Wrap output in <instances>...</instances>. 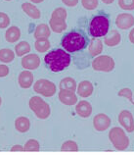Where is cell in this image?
Instances as JSON below:
<instances>
[{
    "label": "cell",
    "mask_w": 134,
    "mask_h": 156,
    "mask_svg": "<svg viewBox=\"0 0 134 156\" xmlns=\"http://www.w3.org/2000/svg\"><path fill=\"white\" fill-rule=\"evenodd\" d=\"M90 42L87 35L82 30H74L70 33L64 34L61 39V45L66 51L74 53L77 51H81L86 48Z\"/></svg>",
    "instance_id": "6da1fadb"
},
{
    "label": "cell",
    "mask_w": 134,
    "mask_h": 156,
    "mask_svg": "<svg viewBox=\"0 0 134 156\" xmlns=\"http://www.w3.org/2000/svg\"><path fill=\"white\" fill-rule=\"evenodd\" d=\"M44 61L52 72L59 73L70 66L71 57L65 49L59 48L48 52L44 57Z\"/></svg>",
    "instance_id": "7a4b0ae2"
},
{
    "label": "cell",
    "mask_w": 134,
    "mask_h": 156,
    "mask_svg": "<svg viewBox=\"0 0 134 156\" xmlns=\"http://www.w3.org/2000/svg\"><path fill=\"white\" fill-rule=\"evenodd\" d=\"M110 19L108 15L99 14L92 18L89 24L88 32L92 37H102L109 33Z\"/></svg>",
    "instance_id": "3957f363"
},
{
    "label": "cell",
    "mask_w": 134,
    "mask_h": 156,
    "mask_svg": "<svg viewBox=\"0 0 134 156\" xmlns=\"http://www.w3.org/2000/svg\"><path fill=\"white\" fill-rule=\"evenodd\" d=\"M109 140L114 145V147L119 151L125 150L129 146L128 136H126L123 129L120 127H115L111 129V131L109 132Z\"/></svg>",
    "instance_id": "277c9868"
},
{
    "label": "cell",
    "mask_w": 134,
    "mask_h": 156,
    "mask_svg": "<svg viewBox=\"0 0 134 156\" xmlns=\"http://www.w3.org/2000/svg\"><path fill=\"white\" fill-rule=\"evenodd\" d=\"M29 106L35 116L40 120L48 119L49 116L51 115V108L47 102L44 101L41 97L39 96H33L29 99Z\"/></svg>",
    "instance_id": "5b68a950"
},
{
    "label": "cell",
    "mask_w": 134,
    "mask_h": 156,
    "mask_svg": "<svg viewBox=\"0 0 134 156\" xmlns=\"http://www.w3.org/2000/svg\"><path fill=\"white\" fill-rule=\"evenodd\" d=\"M92 68L97 72L109 73L115 69V60L109 55H98L92 61Z\"/></svg>",
    "instance_id": "8992f818"
},
{
    "label": "cell",
    "mask_w": 134,
    "mask_h": 156,
    "mask_svg": "<svg viewBox=\"0 0 134 156\" xmlns=\"http://www.w3.org/2000/svg\"><path fill=\"white\" fill-rule=\"evenodd\" d=\"M33 90L40 95L45 97H51L56 93V84L45 79H40L33 84Z\"/></svg>",
    "instance_id": "52a82bcc"
},
{
    "label": "cell",
    "mask_w": 134,
    "mask_h": 156,
    "mask_svg": "<svg viewBox=\"0 0 134 156\" xmlns=\"http://www.w3.org/2000/svg\"><path fill=\"white\" fill-rule=\"evenodd\" d=\"M119 122L127 133L134 132V118L130 111L122 110L119 114Z\"/></svg>",
    "instance_id": "ba28073f"
},
{
    "label": "cell",
    "mask_w": 134,
    "mask_h": 156,
    "mask_svg": "<svg viewBox=\"0 0 134 156\" xmlns=\"http://www.w3.org/2000/svg\"><path fill=\"white\" fill-rule=\"evenodd\" d=\"M112 124V120L108 115L104 113L97 114L93 118V127L98 132H104L108 130Z\"/></svg>",
    "instance_id": "9c48e42d"
},
{
    "label": "cell",
    "mask_w": 134,
    "mask_h": 156,
    "mask_svg": "<svg viewBox=\"0 0 134 156\" xmlns=\"http://www.w3.org/2000/svg\"><path fill=\"white\" fill-rule=\"evenodd\" d=\"M115 26L119 30H128L134 27V16L129 13H122L117 16Z\"/></svg>",
    "instance_id": "30bf717a"
},
{
    "label": "cell",
    "mask_w": 134,
    "mask_h": 156,
    "mask_svg": "<svg viewBox=\"0 0 134 156\" xmlns=\"http://www.w3.org/2000/svg\"><path fill=\"white\" fill-rule=\"evenodd\" d=\"M58 97H59V100L62 103L67 106H71L77 103V95L73 90L60 88Z\"/></svg>",
    "instance_id": "8fae6325"
},
{
    "label": "cell",
    "mask_w": 134,
    "mask_h": 156,
    "mask_svg": "<svg viewBox=\"0 0 134 156\" xmlns=\"http://www.w3.org/2000/svg\"><path fill=\"white\" fill-rule=\"evenodd\" d=\"M22 66L26 70H35L40 66V58L36 54H29L23 57L22 59Z\"/></svg>",
    "instance_id": "7c38bea8"
},
{
    "label": "cell",
    "mask_w": 134,
    "mask_h": 156,
    "mask_svg": "<svg viewBox=\"0 0 134 156\" xmlns=\"http://www.w3.org/2000/svg\"><path fill=\"white\" fill-rule=\"evenodd\" d=\"M75 112L81 118H88L92 113V106L90 102L86 100H81L75 105Z\"/></svg>",
    "instance_id": "4fadbf2b"
},
{
    "label": "cell",
    "mask_w": 134,
    "mask_h": 156,
    "mask_svg": "<svg viewBox=\"0 0 134 156\" xmlns=\"http://www.w3.org/2000/svg\"><path fill=\"white\" fill-rule=\"evenodd\" d=\"M93 91H94V87L91 82L89 81H82L80 82L77 86V92L79 96L83 97V98H87V97L91 96Z\"/></svg>",
    "instance_id": "5bb4252c"
},
{
    "label": "cell",
    "mask_w": 134,
    "mask_h": 156,
    "mask_svg": "<svg viewBox=\"0 0 134 156\" xmlns=\"http://www.w3.org/2000/svg\"><path fill=\"white\" fill-rule=\"evenodd\" d=\"M49 27H50L51 30H53L56 34H61L64 30H67V23L65 19L57 17H51L49 20Z\"/></svg>",
    "instance_id": "9a60e30c"
},
{
    "label": "cell",
    "mask_w": 134,
    "mask_h": 156,
    "mask_svg": "<svg viewBox=\"0 0 134 156\" xmlns=\"http://www.w3.org/2000/svg\"><path fill=\"white\" fill-rule=\"evenodd\" d=\"M120 41H122V35H120V34L115 30L109 32L104 37V43L107 46H110V47L119 45Z\"/></svg>",
    "instance_id": "2e32d148"
},
{
    "label": "cell",
    "mask_w": 134,
    "mask_h": 156,
    "mask_svg": "<svg viewBox=\"0 0 134 156\" xmlns=\"http://www.w3.org/2000/svg\"><path fill=\"white\" fill-rule=\"evenodd\" d=\"M18 82L22 88H29L33 86V75L32 72H29V70H26L21 72L18 78Z\"/></svg>",
    "instance_id": "e0dca14e"
},
{
    "label": "cell",
    "mask_w": 134,
    "mask_h": 156,
    "mask_svg": "<svg viewBox=\"0 0 134 156\" xmlns=\"http://www.w3.org/2000/svg\"><path fill=\"white\" fill-rule=\"evenodd\" d=\"M22 9H23V11L29 18H32V19L37 20L41 17V12H40V10L30 2H25L22 4Z\"/></svg>",
    "instance_id": "ac0fdd59"
},
{
    "label": "cell",
    "mask_w": 134,
    "mask_h": 156,
    "mask_svg": "<svg viewBox=\"0 0 134 156\" xmlns=\"http://www.w3.org/2000/svg\"><path fill=\"white\" fill-rule=\"evenodd\" d=\"M103 51V41L99 37H93L88 44V52L92 57L100 55Z\"/></svg>",
    "instance_id": "d6986e66"
},
{
    "label": "cell",
    "mask_w": 134,
    "mask_h": 156,
    "mask_svg": "<svg viewBox=\"0 0 134 156\" xmlns=\"http://www.w3.org/2000/svg\"><path fill=\"white\" fill-rule=\"evenodd\" d=\"M21 37V30L16 26L10 27L5 33V38L8 42L14 43L17 41H19Z\"/></svg>",
    "instance_id": "ffe728a7"
},
{
    "label": "cell",
    "mask_w": 134,
    "mask_h": 156,
    "mask_svg": "<svg viewBox=\"0 0 134 156\" xmlns=\"http://www.w3.org/2000/svg\"><path fill=\"white\" fill-rule=\"evenodd\" d=\"M15 128L19 133H26L30 128V121L29 118L21 116L15 120Z\"/></svg>",
    "instance_id": "44dd1931"
},
{
    "label": "cell",
    "mask_w": 134,
    "mask_h": 156,
    "mask_svg": "<svg viewBox=\"0 0 134 156\" xmlns=\"http://www.w3.org/2000/svg\"><path fill=\"white\" fill-rule=\"evenodd\" d=\"M51 35V29L50 27L46 24H40L36 27V29L34 30L33 37L35 38H42V37H46L48 38Z\"/></svg>",
    "instance_id": "7402d4cb"
},
{
    "label": "cell",
    "mask_w": 134,
    "mask_h": 156,
    "mask_svg": "<svg viewBox=\"0 0 134 156\" xmlns=\"http://www.w3.org/2000/svg\"><path fill=\"white\" fill-rule=\"evenodd\" d=\"M60 88L75 91L77 88V82H75V80H74L70 77H67V78H64L60 82Z\"/></svg>",
    "instance_id": "603a6c76"
},
{
    "label": "cell",
    "mask_w": 134,
    "mask_h": 156,
    "mask_svg": "<svg viewBox=\"0 0 134 156\" xmlns=\"http://www.w3.org/2000/svg\"><path fill=\"white\" fill-rule=\"evenodd\" d=\"M34 47H35V49L40 53L46 52L48 51L49 48H50V41H49V39L46 37L37 38L36 41H35Z\"/></svg>",
    "instance_id": "cb8c5ba5"
},
{
    "label": "cell",
    "mask_w": 134,
    "mask_h": 156,
    "mask_svg": "<svg viewBox=\"0 0 134 156\" xmlns=\"http://www.w3.org/2000/svg\"><path fill=\"white\" fill-rule=\"evenodd\" d=\"M15 59V53L9 48L0 49V61L2 63H10Z\"/></svg>",
    "instance_id": "d4e9b609"
},
{
    "label": "cell",
    "mask_w": 134,
    "mask_h": 156,
    "mask_svg": "<svg viewBox=\"0 0 134 156\" xmlns=\"http://www.w3.org/2000/svg\"><path fill=\"white\" fill-rule=\"evenodd\" d=\"M30 51V45L28 41H21L15 46V53L17 56H24Z\"/></svg>",
    "instance_id": "484cf974"
},
{
    "label": "cell",
    "mask_w": 134,
    "mask_h": 156,
    "mask_svg": "<svg viewBox=\"0 0 134 156\" xmlns=\"http://www.w3.org/2000/svg\"><path fill=\"white\" fill-rule=\"evenodd\" d=\"M25 149H26V151H39L40 144L36 140L30 139L26 142Z\"/></svg>",
    "instance_id": "4316f807"
},
{
    "label": "cell",
    "mask_w": 134,
    "mask_h": 156,
    "mask_svg": "<svg viewBox=\"0 0 134 156\" xmlns=\"http://www.w3.org/2000/svg\"><path fill=\"white\" fill-rule=\"evenodd\" d=\"M118 95L119 97H123V98H126L127 100H129L132 104H134V99H133V93L132 90L129 87H123L122 88L119 92Z\"/></svg>",
    "instance_id": "83f0119b"
},
{
    "label": "cell",
    "mask_w": 134,
    "mask_h": 156,
    "mask_svg": "<svg viewBox=\"0 0 134 156\" xmlns=\"http://www.w3.org/2000/svg\"><path fill=\"white\" fill-rule=\"evenodd\" d=\"M61 150L62 151H77L78 145L77 142L74 140H67L62 144Z\"/></svg>",
    "instance_id": "f1b7e54d"
},
{
    "label": "cell",
    "mask_w": 134,
    "mask_h": 156,
    "mask_svg": "<svg viewBox=\"0 0 134 156\" xmlns=\"http://www.w3.org/2000/svg\"><path fill=\"white\" fill-rule=\"evenodd\" d=\"M81 5L86 10H95L99 5V0H81Z\"/></svg>",
    "instance_id": "f546056e"
},
{
    "label": "cell",
    "mask_w": 134,
    "mask_h": 156,
    "mask_svg": "<svg viewBox=\"0 0 134 156\" xmlns=\"http://www.w3.org/2000/svg\"><path fill=\"white\" fill-rule=\"evenodd\" d=\"M119 6L125 11L134 10V0H119Z\"/></svg>",
    "instance_id": "4dcf8cb0"
},
{
    "label": "cell",
    "mask_w": 134,
    "mask_h": 156,
    "mask_svg": "<svg viewBox=\"0 0 134 156\" xmlns=\"http://www.w3.org/2000/svg\"><path fill=\"white\" fill-rule=\"evenodd\" d=\"M67 16H68V13L67 10L63 7H59L56 8L54 11L52 12L51 17H57V18H62V19H67Z\"/></svg>",
    "instance_id": "1f68e13d"
},
{
    "label": "cell",
    "mask_w": 134,
    "mask_h": 156,
    "mask_svg": "<svg viewBox=\"0 0 134 156\" xmlns=\"http://www.w3.org/2000/svg\"><path fill=\"white\" fill-rule=\"evenodd\" d=\"M10 25V18L6 13L0 12V29H6Z\"/></svg>",
    "instance_id": "d6a6232c"
},
{
    "label": "cell",
    "mask_w": 134,
    "mask_h": 156,
    "mask_svg": "<svg viewBox=\"0 0 134 156\" xmlns=\"http://www.w3.org/2000/svg\"><path fill=\"white\" fill-rule=\"evenodd\" d=\"M9 74V67L7 65H0V78H4Z\"/></svg>",
    "instance_id": "836d02e7"
},
{
    "label": "cell",
    "mask_w": 134,
    "mask_h": 156,
    "mask_svg": "<svg viewBox=\"0 0 134 156\" xmlns=\"http://www.w3.org/2000/svg\"><path fill=\"white\" fill-rule=\"evenodd\" d=\"M78 1L79 0H62V2H63L66 6H69V7L77 6L78 4Z\"/></svg>",
    "instance_id": "e575fe53"
},
{
    "label": "cell",
    "mask_w": 134,
    "mask_h": 156,
    "mask_svg": "<svg viewBox=\"0 0 134 156\" xmlns=\"http://www.w3.org/2000/svg\"><path fill=\"white\" fill-rule=\"evenodd\" d=\"M11 151H26V149H25V146L16 144V145H13L11 147Z\"/></svg>",
    "instance_id": "d590c367"
},
{
    "label": "cell",
    "mask_w": 134,
    "mask_h": 156,
    "mask_svg": "<svg viewBox=\"0 0 134 156\" xmlns=\"http://www.w3.org/2000/svg\"><path fill=\"white\" fill-rule=\"evenodd\" d=\"M128 37H129V41H130V42L134 44V28L130 30V33H129Z\"/></svg>",
    "instance_id": "8d00e7d4"
},
{
    "label": "cell",
    "mask_w": 134,
    "mask_h": 156,
    "mask_svg": "<svg viewBox=\"0 0 134 156\" xmlns=\"http://www.w3.org/2000/svg\"><path fill=\"white\" fill-rule=\"evenodd\" d=\"M101 1H103V3L108 4V5H109V4H112V3H113V2L115 1V0H101Z\"/></svg>",
    "instance_id": "74e56055"
},
{
    "label": "cell",
    "mask_w": 134,
    "mask_h": 156,
    "mask_svg": "<svg viewBox=\"0 0 134 156\" xmlns=\"http://www.w3.org/2000/svg\"><path fill=\"white\" fill-rule=\"evenodd\" d=\"M33 3H35V4H38V3H41V2H43L44 0H30Z\"/></svg>",
    "instance_id": "f35d334b"
},
{
    "label": "cell",
    "mask_w": 134,
    "mask_h": 156,
    "mask_svg": "<svg viewBox=\"0 0 134 156\" xmlns=\"http://www.w3.org/2000/svg\"><path fill=\"white\" fill-rule=\"evenodd\" d=\"M2 104V98H1V96H0V106H1Z\"/></svg>",
    "instance_id": "ab89813d"
},
{
    "label": "cell",
    "mask_w": 134,
    "mask_h": 156,
    "mask_svg": "<svg viewBox=\"0 0 134 156\" xmlns=\"http://www.w3.org/2000/svg\"><path fill=\"white\" fill-rule=\"evenodd\" d=\"M5 1H11V0H5Z\"/></svg>",
    "instance_id": "60d3db41"
},
{
    "label": "cell",
    "mask_w": 134,
    "mask_h": 156,
    "mask_svg": "<svg viewBox=\"0 0 134 156\" xmlns=\"http://www.w3.org/2000/svg\"><path fill=\"white\" fill-rule=\"evenodd\" d=\"M133 97H134V95H133Z\"/></svg>",
    "instance_id": "b9f144b4"
}]
</instances>
